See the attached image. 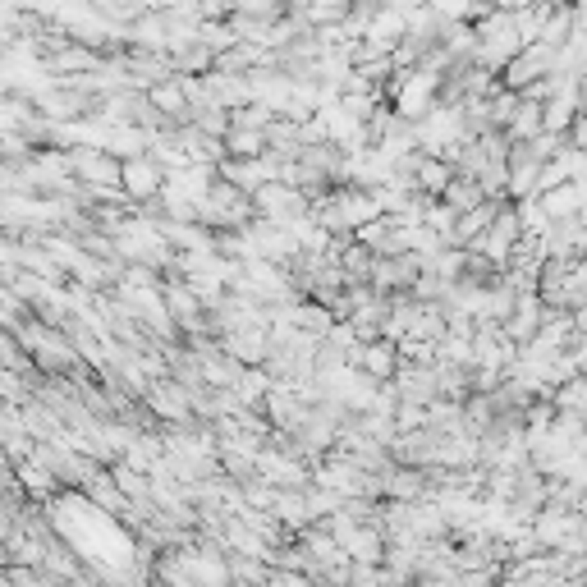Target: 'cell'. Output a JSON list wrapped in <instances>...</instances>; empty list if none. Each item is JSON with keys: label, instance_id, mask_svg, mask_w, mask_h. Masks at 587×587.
Returning <instances> with one entry per match:
<instances>
[{"label": "cell", "instance_id": "6da1fadb", "mask_svg": "<svg viewBox=\"0 0 587 587\" xmlns=\"http://www.w3.org/2000/svg\"><path fill=\"white\" fill-rule=\"evenodd\" d=\"M129 179H133V193H152L156 189V170H147V166H133Z\"/></svg>", "mask_w": 587, "mask_h": 587}]
</instances>
